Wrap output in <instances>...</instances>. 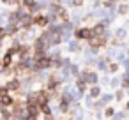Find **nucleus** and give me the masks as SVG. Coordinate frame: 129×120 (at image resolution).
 Masks as SVG:
<instances>
[{
  "mask_svg": "<svg viewBox=\"0 0 129 120\" xmlns=\"http://www.w3.org/2000/svg\"><path fill=\"white\" fill-rule=\"evenodd\" d=\"M104 44V37H101V35H95V37H90V46H94V48H97V46H103Z\"/></svg>",
  "mask_w": 129,
  "mask_h": 120,
  "instance_id": "f257e3e1",
  "label": "nucleus"
},
{
  "mask_svg": "<svg viewBox=\"0 0 129 120\" xmlns=\"http://www.w3.org/2000/svg\"><path fill=\"white\" fill-rule=\"evenodd\" d=\"M78 37L80 39H90L92 37V32L88 28H81V30H78Z\"/></svg>",
  "mask_w": 129,
  "mask_h": 120,
  "instance_id": "f03ea898",
  "label": "nucleus"
},
{
  "mask_svg": "<svg viewBox=\"0 0 129 120\" xmlns=\"http://www.w3.org/2000/svg\"><path fill=\"white\" fill-rule=\"evenodd\" d=\"M50 65H51V62H50L48 58H41V60L37 62V67H39V69H44V67H50Z\"/></svg>",
  "mask_w": 129,
  "mask_h": 120,
  "instance_id": "7ed1b4c3",
  "label": "nucleus"
},
{
  "mask_svg": "<svg viewBox=\"0 0 129 120\" xmlns=\"http://www.w3.org/2000/svg\"><path fill=\"white\" fill-rule=\"evenodd\" d=\"M36 23H37V25H41V27H44V25L48 23V20H46L44 16H37V18H36Z\"/></svg>",
  "mask_w": 129,
  "mask_h": 120,
  "instance_id": "20e7f679",
  "label": "nucleus"
},
{
  "mask_svg": "<svg viewBox=\"0 0 129 120\" xmlns=\"http://www.w3.org/2000/svg\"><path fill=\"white\" fill-rule=\"evenodd\" d=\"M101 32H103V25H97V27L94 28V32H92V34H94V35H99Z\"/></svg>",
  "mask_w": 129,
  "mask_h": 120,
  "instance_id": "39448f33",
  "label": "nucleus"
},
{
  "mask_svg": "<svg viewBox=\"0 0 129 120\" xmlns=\"http://www.w3.org/2000/svg\"><path fill=\"white\" fill-rule=\"evenodd\" d=\"M16 87H18V83H16V81H13V83H9V88H16Z\"/></svg>",
  "mask_w": 129,
  "mask_h": 120,
  "instance_id": "423d86ee",
  "label": "nucleus"
},
{
  "mask_svg": "<svg viewBox=\"0 0 129 120\" xmlns=\"http://www.w3.org/2000/svg\"><path fill=\"white\" fill-rule=\"evenodd\" d=\"M25 4H27V6H30V7H32V6H34V0H25Z\"/></svg>",
  "mask_w": 129,
  "mask_h": 120,
  "instance_id": "0eeeda50",
  "label": "nucleus"
}]
</instances>
